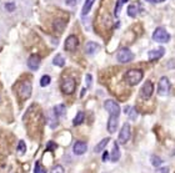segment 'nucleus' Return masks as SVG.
Here are the masks:
<instances>
[{"instance_id": "obj_26", "label": "nucleus", "mask_w": 175, "mask_h": 173, "mask_svg": "<svg viewBox=\"0 0 175 173\" xmlns=\"http://www.w3.org/2000/svg\"><path fill=\"white\" fill-rule=\"evenodd\" d=\"M18 152L19 153H25L26 152V144L24 141H19L18 143Z\"/></svg>"}, {"instance_id": "obj_19", "label": "nucleus", "mask_w": 175, "mask_h": 173, "mask_svg": "<svg viewBox=\"0 0 175 173\" xmlns=\"http://www.w3.org/2000/svg\"><path fill=\"white\" fill-rule=\"evenodd\" d=\"M65 112H66V107L65 105H57L54 107V115L57 117H63L65 116Z\"/></svg>"}, {"instance_id": "obj_27", "label": "nucleus", "mask_w": 175, "mask_h": 173, "mask_svg": "<svg viewBox=\"0 0 175 173\" xmlns=\"http://www.w3.org/2000/svg\"><path fill=\"white\" fill-rule=\"evenodd\" d=\"M34 173H46V171H45V168L41 166L39 162H36L35 163V168H34Z\"/></svg>"}, {"instance_id": "obj_4", "label": "nucleus", "mask_w": 175, "mask_h": 173, "mask_svg": "<svg viewBox=\"0 0 175 173\" xmlns=\"http://www.w3.org/2000/svg\"><path fill=\"white\" fill-rule=\"evenodd\" d=\"M104 108L109 112V116L119 117V115H120V107H119V105L113 100H106L104 102Z\"/></svg>"}, {"instance_id": "obj_23", "label": "nucleus", "mask_w": 175, "mask_h": 173, "mask_svg": "<svg viewBox=\"0 0 175 173\" xmlns=\"http://www.w3.org/2000/svg\"><path fill=\"white\" fill-rule=\"evenodd\" d=\"M127 13H128V15L130 18H135L138 15V8H136V5H129Z\"/></svg>"}, {"instance_id": "obj_10", "label": "nucleus", "mask_w": 175, "mask_h": 173, "mask_svg": "<svg viewBox=\"0 0 175 173\" xmlns=\"http://www.w3.org/2000/svg\"><path fill=\"white\" fill-rule=\"evenodd\" d=\"M79 45V39L76 38L75 35H69L65 40V50L66 51H70V52H73L76 50V47H78Z\"/></svg>"}, {"instance_id": "obj_22", "label": "nucleus", "mask_w": 175, "mask_h": 173, "mask_svg": "<svg viewBox=\"0 0 175 173\" xmlns=\"http://www.w3.org/2000/svg\"><path fill=\"white\" fill-rule=\"evenodd\" d=\"M94 1H95V0H86L85 4H84V6H83V10H81V14H83V15H86V14L90 11V9H92V6H93Z\"/></svg>"}, {"instance_id": "obj_34", "label": "nucleus", "mask_w": 175, "mask_h": 173, "mask_svg": "<svg viewBox=\"0 0 175 173\" xmlns=\"http://www.w3.org/2000/svg\"><path fill=\"white\" fill-rule=\"evenodd\" d=\"M55 147H57V144H55V143H53V142H49V143H48V147H46V148H48V149H54Z\"/></svg>"}, {"instance_id": "obj_8", "label": "nucleus", "mask_w": 175, "mask_h": 173, "mask_svg": "<svg viewBox=\"0 0 175 173\" xmlns=\"http://www.w3.org/2000/svg\"><path fill=\"white\" fill-rule=\"evenodd\" d=\"M131 136V128L129 123H124L123 127L120 130V133H119V142L120 143H127L130 140Z\"/></svg>"}, {"instance_id": "obj_29", "label": "nucleus", "mask_w": 175, "mask_h": 173, "mask_svg": "<svg viewBox=\"0 0 175 173\" xmlns=\"http://www.w3.org/2000/svg\"><path fill=\"white\" fill-rule=\"evenodd\" d=\"M50 173H65V172H64V168H63V166L57 164V166H54V167H53V169L50 171Z\"/></svg>"}, {"instance_id": "obj_3", "label": "nucleus", "mask_w": 175, "mask_h": 173, "mask_svg": "<svg viewBox=\"0 0 175 173\" xmlns=\"http://www.w3.org/2000/svg\"><path fill=\"white\" fill-rule=\"evenodd\" d=\"M153 40L156 41V43H168L170 40V35L164 27H158L153 34Z\"/></svg>"}, {"instance_id": "obj_13", "label": "nucleus", "mask_w": 175, "mask_h": 173, "mask_svg": "<svg viewBox=\"0 0 175 173\" xmlns=\"http://www.w3.org/2000/svg\"><path fill=\"white\" fill-rule=\"evenodd\" d=\"M165 54V49L164 47H159V49H155V50H151L148 52V57L149 60L154 61V60H159L160 57H163Z\"/></svg>"}, {"instance_id": "obj_16", "label": "nucleus", "mask_w": 175, "mask_h": 173, "mask_svg": "<svg viewBox=\"0 0 175 173\" xmlns=\"http://www.w3.org/2000/svg\"><path fill=\"white\" fill-rule=\"evenodd\" d=\"M119 158H120V148H119L118 142H114V144H113V151H111V156H110V160H111V162H118Z\"/></svg>"}, {"instance_id": "obj_14", "label": "nucleus", "mask_w": 175, "mask_h": 173, "mask_svg": "<svg viewBox=\"0 0 175 173\" xmlns=\"http://www.w3.org/2000/svg\"><path fill=\"white\" fill-rule=\"evenodd\" d=\"M118 121H119V117H115V116H110L109 117V121H108V131L110 133H115V131L118 128Z\"/></svg>"}, {"instance_id": "obj_25", "label": "nucleus", "mask_w": 175, "mask_h": 173, "mask_svg": "<svg viewBox=\"0 0 175 173\" xmlns=\"http://www.w3.org/2000/svg\"><path fill=\"white\" fill-rule=\"evenodd\" d=\"M151 163H153L154 167H159V166L163 164V160L160 157H158V156H153L151 157Z\"/></svg>"}, {"instance_id": "obj_30", "label": "nucleus", "mask_w": 175, "mask_h": 173, "mask_svg": "<svg viewBox=\"0 0 175 173\" xmlns=\"http://www.w3.org/2000/svg\"><path fill=\"white\" fill-rule=\"evenodd\" d=\"M5 9L8 11H14L15 10V4L14 3H6L5 4Z\"/></svg>"}, {"instance_id": "obj_2", "label": "nucleus", "mask_w": 175, "mask_h": 173, "mask_svg": "<svg viewBox=\"0 0 175 173\" xmlns=\"http://www.w3.org/2000/svg\"><path fill=\"white\" fill-rule=\"evenodd\" d=\"M60 88L65 95H71L75 91V88H76V82H75V80L73 77H65L64 80L61 81Z\"/></svg>"}, {"instance_id": "obj_36", "label": "nucleus", "mask_w": 175, "mask_h": 173, "mask_svg": "<svg viewBox=\"0 0 175 173\" xmlns=\"http://www.w3.org/2000/svg\"><path fill=\"white\" fill-rule=\"evenodd\" d=\"M130 108H131L130 106H125V108H124V112L128 115V113H129V111H130Z\"/></svg>"}, {"instance_id": "obj_17", "label": "nucleus", "mask_w": 175, "mask_h": 173, "mask_svg": "<svg viewBox=\"0 0 175 173\" xmlns=\"http://www.w3.org/2000/svg\"><path fill=\"white\" fill-rule=\"evenodd\" d=\"M109 142H110V138H109V137H108V138H104V140H101V141H100V142L94 147V152H95V153H99V152H101Z\"/></svg>"}, {"instance_id": "obj_33", "label": "nucleus", "mask_w": 175, "mask_h": 173, "mask_svg": "<svg viewBox=\"0 0 175 173\" xmlns=\"http://www.w3.org/2000/svg\"><path fill=\"white\" fill-rule=\"evenodd\" d=\"M66 5H69V6H75V4H76V0H66Z\"/></svg>"}, {"instance_id": "obj_24", "label": "nucleus", "mask_w": 175, "mask_h": 173, "mask_svg": "<svg viewBox=\"0 0 175 173\" xmlns=\"http://www.w3.org/2000/svg\"><path fill=\"white\" fill-rule=\"evenodd\" d=\"M50 81H51L50 76H49V75H44L43 77L40 79V86L41 87H46L49 84H50Z\"/></svg>"}, {"instance_id": "obj_35", "label": "nucleus", "mask_w": 175, "mask_h": 173, "mask_svg": "<svg viewBox=\"0 0 175 173\" xmlns=\"http://www.w3.org/2000/svg\"><path fill=\"white\" fill-rule=\"evenodd\" d=\"M169 172V168L165 167V168H162V169H159V173H168Z\"/></svg>"}, {"instance_id": "obj_37", "label": "nucleus", "mask_w": 175, "mask_h": 173, "mask_svg": "<svg viewBox=\"0 0 175 173\" xmlns=\"http://www.w3.org/2000/svg\"><path fill=\"white\" fill-rule=\"evenodd\" d=\"M146 1H149V3H162V1H164V0H146Z\"/></svg>"}, {"instance_id": "obj_39", "label": "nucleus", "mask_w": 175, "mask_h": 173, "mask_svg": "<svg viewBox=\"0 0 175 173\" xmlns=\"http://www.w3.org/2000/svg\"><path fill=\"white\" fill-rule=\"evenodd\" d=\"M0 102H1V97H0Z\"/></svg>"}, {"instance_id": "obj_20", "label": "nucleus", "mask_w": 175, "mask_h": 173, "mask_svg": "<svg viewBox=\"0 0 175 173\" xmlns=\"http://www.w3.org/2000/svg\"><path fill=\"white\" fill-rule=\"evenodd\" d=\"M84 119H85V113H84L83 111H79L78 113H76L74 121H73V124L74 126H79V124H81L84 122Z\"/></svg>"}, {"instance_id": "obj_12", "label": "nucleus", "mask_w": 175, "mask_h": 173, "mask_svg": "<svg viewBox=\"0 0 175 173\" xmlns=\"http://www.w3.org/2000/svg\"><path fill=\"white\" fill-rule=\"evenodd\" d=\"M88 149V146H86V143L85 142H83V141H78V142H75L74 144V147H73V152L76 155V156H81L84 155Z\"/></svg>"}, {"instance_id": "obj_18", "label": "nucleus", "mask_w": 175, "mask_h": 173, "mask_svg": "<svg viewBox=\"0 0 175 173\" xmlns=\"http://www.w3.org/2000/svg\"><path fill=\"white\" fill-rule=\"evenodd\" d=\"M65 25H66L65 20H63V19H57V20L54 21V30L58 31V32H61L63 30H64Z\"/></svg>"}, {"instance_id": "obj_5", "label": "nucleus", "mask_w": 175, "mask_h": 173, "mask_svg": "<svg viewBox=\"0 0 175 173\" xmlns=\"http://www.w3.org/2000/svg\"><path fill=\"white\" fill-rule=\"evenodd\" d=\"M31 84L29 81H24L22 85H20L19 90H18V93H19V97L22 100H28L31 96Z\"/></svg>"}, {"instance_id": "obj_32", "label": "nucleus", "mask_w": 175, "mask_h": 173, "mask_svg": "<svg viewBox=\"0 0 175 173\" xmlns=\"http://www.w3.org/2000/svg\"><path fill=\"white\" fill-rule=\"evenodd\" d=\"M109 158H110V155L108 153V152H104V155H103V162H106Z\"/></svg>"}, {"instance_id": "obj_31", "label": "nucleus", "mask_w": 175, "mask_h": 173, "mask_svg": "<svg viewBox=\"0 0 175 173\" xmlns=\"http://www.w3.org/2000/svg\"><path fill=\"white\" fill-rule=\"evenodd\" d=\"M85 81H86L88 87L92 86V75H86V76H85Z\"/></svg>"}, {"instance_id": "obj_9", "label": "nucleus", "mask_w": 175, "mask_h": 173, "mask_svg": "<svg viewBox=\"0 0 175 173\" xmlns=\"http://www.w3.org/2000/svg\"><path fill=\"white\" fill-rule=\"evenodd\" d=\"M154 91V86H153V82L151 81H146L145 84L143 85V87L140 88V97L144 99V100H148L151 97Z\"/></svg>"}, {"instance_id": "obj_15", "label": "nucleus", "mask_w": 175, "mask_h": 173, "mask_svg": "<svg viewBox=\"0 0 175 173\" xmlns=\"http://www.w3.org/2000/svg\"><path fill=\"white\" fill-rule=\"evenodd\" d=\"M98 50H100V45H98L94 41H89V43L85 45V52L88 55H94Z\"/></svg>"}, {"instance_id": "obj_7", "label": "nucleus", "mask_w": 175, "mask_h": 173, "mask_svg": "<svg viewBox=\"0 0 175 173\" xmlns=\"http://www.w3.org/2000/svg\"><path fill=\"white\" fill-rule=\"evenodd\" d=\"M169 92H170V81L168 77L163 76L159 81V85H158V93L160 96H166Z\"/></svg>"}, {"instance_id": "obj_1", "label": "nucleus", "mask_w": 175, "mask_h": 173, "mask_svg": "<svg viewBox=\"0 0 175 173\" xmlns=\"http://www.w3.org/2000/svg\"><path fill=\"white\" fill-rule=\"evenodd\" d=\"M143 77H144V72L141 70L131 68V70H129L127 72V75H125V81H127L129 85L135 86V85H138L139 82L143 80Z\"/></svg>"}, {"instance_id": "obj_21", "label": "nucleus", "mask_w": 175, "mask_h": 173, "mask_svg": "<svg viewBox=\"0 0 175 173\" xmlns=\"http://www.w3.org/2000/svg\"><path fill=\"white\" fill-rule=\"evenodd\" d=\"M53 64L55 65V66H59V67H63L65 65V59L61 56L60 54H58L57 56L54 57V60H53Z\"/></svg>"}, {"instance_id": "obj_28", "label": "nucleus", "mask_w": 175, "mask_h": 173, "mask_svg": "<svg viewBox=\"0 0 175 173\" xmlns=\"http://www.w3.org/2000/svg\"><path fill=\"white\" fill-rule=\"evenodd\" d=\"M128 116H129V119H130L131 121H135L136 117H138V111H136L134 107H133V108H130V111H129Z\"/></svg>"}, {"instance_id": "obj_11", "label": "nucleus", "mask_w": 175, "mask_h": 173, "mask_svg": "<svg viewBox=\"0 0 175 173\" xmlns=\"http://www.w3.org/2000/svg\"><path fill=\"white\" fill-rule=\"evenodd\" d=\"M40 61H41L40 56H38V55H31V56L28 59V67L33 71H36L40 66Z\"/></svg>"}, {"instance_id": "obj_6", "label": "nucleus", "mask_w": 175, "mask_h": 173, "mask_svg": "<svg viewBox=\"0 0 175 173\" xmlns=\"http://www.w3.org/2000/svg\"><path fill=\"white\" fill-rule=\"evenodd\" d=\"M116 59L119 62H121V64H127V62H130L133 59H134V54H133L129 49L127 47H124V49L119 50L118 55H116Z\"/></svg>"}, {"instance_id": "obj_38", "label": "nucleus", "mask_w": 175, "mask_h": 173, "mask_svg": "<svg viewBox=\"0 0 175 173\" xmlns=\"http://www.w3.org/2000/svg\"><path fill=\"white\" fill-rule=\"evenodd\" d=\"M121 1H123V4H125V3H127V1H128V0H121Z\"/></svg>"}]
</instances>
